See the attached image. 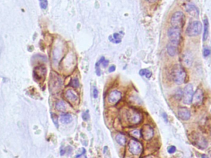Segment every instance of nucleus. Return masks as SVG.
<instances>
[{"label": "nucleus", "instance_id": "f257e3e1", "mask_svg": "<svg viewBox=\"0 0 211 158\" xmlns=\"http://www.w3.org/2000/svg\"><path fill=\"white\" fill-rule=\"evenodd\" d=\"M172 75L175 83L177 85H181L184 83L186 74L182 66L177 64L172 69Z\"/></svg>", "mask_w": 211, "mask_h": 158}, {"label": "nucleus", "instance_id": "f03ea898", "mask_svg": "<svg viewBox=\"0 0 211 158\" xmlns=\"http://www.w3.org/2000/svg\"><path fill=\"white\" fill-rule=\"evenodd\" d=\"M170 22L173 27L181 29L185 23V16L184 14L181 11L175 12L171 17Z\"/></svg>", "mask_w": 211, "mask_h": 158}, {"label": "nucleus", "instance_id": "7ed1b4c3", "mask_svg": "<svg viewBox=\"0 0 211 158\" xmlns=\"http://www.w3.org/2000/svg\"><path fill=\"white\" fill-rule=\"evenodd\" d=\"M202 27V24L198 20L191 22L186 29V35L189 37H196L199 35L201 33Z\"/></svg>", "mask_w": 211, "mask_h": 158}, {"label": "nucleus", "instance_id": "20e7f679", "mask_svg": "<svg viewBox=\"0 0 211 158\" xmlns=\"http://www.w3.org/2000/svg\"><path fill=\"white\" fill-rule=\"evenodd\" d=\"M127 119L131 124L136 125L141 122L142 120V115L138 111L130 109L127 112Z\"/></svg>", "mask_w": 211, "mask_h": 158}, {"label": "nucleus", "instance_id": "39448f33", "mask_svg": "<svg viewBox=\"0 0 211 158\" xmlns=\"http://www.w3.org/2000/svg\"><path fill=\"white\" fill-rule=\"evenodd\" d=\"M168 36L171 43L178 45L181 39V31L180 29L171 27L168 30Z\"/></svg>", "mask_w": 211, "mask_h": 158}, {"label": "nucleus", "instance_id": "423d86ee", "mask_svg": "<svg viewBox=\"0 0 211 158\" xmlns=\"http://www.w3.org/2000/svg\"><path fill=\"white\" fill-rule=\"evenodd\" d=\"M193 88L191 84H188L185 89L183 94V101L186 105H190L192 102V98L193 96Z\"/></svg>", "mask_w": 211, "mask_h": 158}, {"label": "nucleus", "instance_id": "0eeeda50", "mask_svg": "<svg viewBox=\"0 0 211 158\" xmlns=\"http://www.w3.org/2000/svg\"><path fill=\"white\" fill-rule=\"evenodd\" d=\"M128 147L130 153L134 155H140L141 153L143 148L141 144L135 139H132L130 140Z\"/></svg>", "mask_w": 211, "mask_h": 158}, {"label": "nucleus", "instance_id": "6e6552de", "mask_svg": "<svg viewBox=\"0 0 211 158\" xmlns=\"http://www.w3.org/2000/svg\"><path fill=\"white\" fill-rule=\"evenodd\" d=\"M141 137L145 140H151L154 136V130L150 125H145L140 130Z\"/></svg>", "mask_w": 211, "mask_h": 158}, {"label": "nucleus", "instance_id": "1a4fd4ad", "mask_svg": "<svg viewBox=\"0 0 211 158\" xmlns=\"http://www.w3.org/2000/svg\"><path fill=\"white\" fill-rule=\"evenodd\" d=\"M107 98L110 103L115 105L121 100L122 93L118 90H113L109 94Z\"/></svg>", "mask_w": 211, "mask_h": 158}, {"label": "nucleus", "instance_id": "9d476101", "mask_svg": "<svg viewBox=\"0 0 211 158\" xmlns=\"http://www.w3.org/2000/svg\"><path fill=\"white\" fill-rule=\"evenodd\" d=\"M203 93L201 89L198 88L196 92L193 94L192 102L193 104L196 106H200L203 103Z\"/></svg>", "mask_w": 211, "mask_h": 158}, {"label": "nucleus", "instance_id": "9b49d317", "mask_svg": "<svg viewBox=\"0 0 211 158\" xmlns=\"http://www.w3.org/2000/svg\"><path fill=\"white\" fill-rule=\"evenodd\" d=\"M186 11L191 16L197 17L199 16V10L198 7L192 2H187L185 5Z\"/></svg>", "mask_w": 211, "mask_h": 158}, {"label": "nucleus", "instance_id": "f8f14e48", "mask_svg": "<svg viewBox=\"0 0 211 158\" xmlns=\"http://www.w3.org/2000/svg\"><path fill=\"white\" fill-rule=\"evenodd\" d=\"M178 115L182 120H188L191 117V112L188 108L182 107L178 109Z\"/></svg>", "mask_w": 211, "mask_h": 158}, {"label": "nucleus", "instance_id": "ddd939ff", "mask_svg": "<svg viewBox=\"0 0 211 158\" xmlns=\"http://www.w3.org/2000/svg\"><path fill=\"white\" fill-rule=\"evenodd\" d=\"M183 61L184 64L186 66H187V67L191 66L192 63H193V61L192 53L189 51H188V52L186 51L183 54Z\"/></svg>", "mask_w": 211, "mask_h": 158}, {"label": "nucleus", "instance_id": "4468645a", "mask_svg": "<svg viewBox=\"0 0 211 158\" xmlns=\"http://www.w3.org/2000/svg\"><path fill=\"white\" fill-rule=\"evenodd\" d=\"M178 45L177 44L170 42L167 47V52L170 56H174L178 53Z\"/></svg>", "mask_w": 211, "mask_h": 158}, {"label": "nucleus", "instance_id": "2eb2a0df", "mask_svg": "<svg viewBox=\"0 0 211 158\" xmlns=\"http://www.w3.org/2000/svg\"><path fill=\"white\" fill-rule=\"evenodd\" d=\"M72 116L70 114H64L61 115L60 122L63 124H67L72 121Z\"/></svg>", "mask_w": 211, "mask_h": 158}, {"label": "nucleus", "instance_id": "dca6fc26", "mask_svg": "<svg viewBox=\"0 0 211 158\" xmlns=\"http://www.w3.org/2000/svg\"><path fill=\"white\" fill-rule=\"evenodd\" d=\"M45 72H46V70H45V68L38 67V68L35 69L34 74H35L36 79H40L44 76V75L45 74Z\"/></svg>", "mask_w": 211, "mask_h": 158}, {"label": "nucleus", "instance_id": "f3484780", "mask_svg": "<svg viewBox=\"0 0 211 158\" xmlns=\"http://www.w3.org/2000/svg\"><path fill=\"white\" fill-rule=\"evenodd\" d=\"M209 35V22L207 18L204 20V34H203V40L206 41L208 39Z\"/></svg>", "mask_w": 211, "mask_h": 158}, {"label": "nucleus", "instance_id": "a211bd4d", "mask_svg": "<svg viewBox=\"0 0 211 158\" xmlns=\"http://www.w3.org/2000/svg\"><path fill=\"white\" fill-rule=\"evenodd\" d=\"M115 140L121 146H124L127 142L125 136L122 133L117 134L115 137Z\"/></svg>", "mask_w": 211, "mask_h": 158}, {"label": "nucleus", "instance_id": "6ab92c4d", "mask_svg": "<svg viewBox=\"0 0 211 158\" xmlns=\"http://www.w3.org/2000/svg\"><path fill=\"white\" fill-rule=\"evenodd\" d=\"M65 97L69 100L71 102H75L77 100V95L74 93L73 90H69L66 92Z\"/></svg>", "mask_w": 211, "mask_h": 158}, {"label": "nucleus", "instance_id": "aec40b11", "mask_svg": "<svg viewBox=\"0 0 211 158\" xmlns=\"http://www.w3.org/2000/svg\"><path fill=\"white\" fill-rule=\"evenodd\" d=\"M109 41L114 43H119L121 42V36L118 33L114 34L113 36L109 37Z\"/></svg>", "mask_w": 211, "mask_h": 158}, {"label": "nucleus", "instance_id": "412c9836", "mask_svg": "<svg viewBox=\"0 0 211 158\" xmlns=\"http://www.w3.org/2000/svg\"><path fill=\"white\" fill-rule=\"evenodd\" d=\"M56 109L61 112H65L67 109L66 103L64 101H59L56 103Z\"/></svg>", "mask_w": 211, "mask_h": 158}, {"label": "nucleus", "instance_id": "4be33fe9", "mask_svg": "<svg viewBox=\"0 0 211 158\" xmlns=\"http://www.w3.org/2000/svg\"><path fill=\"white\" fill-rule=\"evenodd\" d=\"M139 74L141 76H145L147 79H150L152 76V72L148 69H141L140 70Z\"/></svg>", "mask_w": 211, "mask_h": 158}, {"label": "nucleus", "instance_id": "5701e85b", "mask_svg": "<svg viewBox=\"0 0 211 158\" xmlns=\"http://www.w3.org/2000/svg\"><path fill=\"white\" fill-rule=\"evenodd\" d=\"M130 135L133 137L134 138H137V139H139L141 136V133H140V131L138 130H134L133 131H132L130 133Z\"/></svg>", "mask_w": 211, "mask_h": 158}, {"label": "nucleus", "instance_id": "b1692460", "mask_svg": "<svg viewBox=\"0 0 211 158\" xmlns=\"http://www.w3.org/2000/svg\"><path fill=\"white\" fill-rule=\"evenodd\" d=\"M70 85L72 87H73L74 88H78L79 87V85H80L79 81L78 79L75 78V79H72V80L70 82Z\"/></svg>", "mask_w": 211, "mask_h": 158}, {"label": "nucleus", "instance_id": "393cba45", "mask_svg": "<svg viewBox=\"0 0 211 158\" xmlns=\"http://www.w3.org/2000/svg\"><path fill=\"white\" fill-rule=\"evenodd\" d=\"M39 1L41 7L43 9H46L48 6V1L47 0H39Z\"/></svg>", "mask_w": 211, "mask_h": 158}, {"label": "nucleus", "instance_id": "a878e982", "mask_svg": "<svg viewBox=\"0 0 211 158\" xmlns=\"http://www.w3.org/2000/svg\"><path fill=\"white\" fill-rule=\"evenodd\" d=\"M52 119H53V122H54L55 125L57 127H58V119H57V116L56 114L52 113Z\"/></svg>", "mask_w": 211, "mask_h": 158}, {"label": "nucleus", "instance_id": "bb28decb", "mask_svg": "<svg viewBox=\"0 0 211 158\" xmlns=\"http://www.w3.org/2000/svg\"><path fill=\"white\" fill-rule=\"evenodd\" d=\"M76 158H87L86 156V150L83 148V152L80 155H78L75 156Z\"/></svg>", "mask_w": 211, "mask_h": 158}, {"label": "nucleus", "instance_id": "cd10ccee", "mask_svg": "<svg viewBox=\"0 0 211 158\" xmlns=\"http://www.w3.org/2000/svg\"><path fill=\"white\" fill-rule=\"evenodd\" d=\"M82 118L84 120H88L90 118V115H89V113H88V111H87L85 112H84L83 114H82Z\"/></svg>", "mask_w": 211, "mask_h": 158}, {"label": "nucleus", "instance_id": "c85d7f7f", "mask_svg": "<svg viewBox=\"0 0 211 158\" xmlns=\"http://www.w3.org/2000/svg\"><path fill=\"white\" fill-rule=\"evenodd\" d=\"M168 153L170 154H173L176 151V147L174 146H171L168 148Z\"/></svg>", "mask_w": 211, "mask_h": 158}, {"label": "nucleus", "instance_id": "c756f323", "mask_svg": "<svg viewBox=\"0 0 211 158\" xmlns=\"http://www.w3.org/2000/svg\"><path fill=\"white\" fill-rule=\"evenodd\" d=\"M211 51L210 49H209V48H204V51H203L204 56H205V57L209 56L211 54Z\"/></svg>", "mask_w": 211, "mask_h": 158}, {"label": "nucleus", "instance_id": "7c9ffc66", "mask_svg": "<svg viewBox=\"0 0 211 158\" xmlns=\"http://www.w3.org/2000/svg\"><path fill=\"white\" fill-rule=\"evenodd\" d=\"M183 92L180 90H179L178 91H177V93H176V96H177V98H182V97L183 96Z\"/></svg>", "mask_w": 211, "mask_h": 158}, {"label": "nucleus", "instance_id": "2f4dec72", "mask_svg": "<svg viewBox=\"0 0 211 158\" xmlns=\"http://www.w3.org/2000/svg\"><path fill=\"white\" fill-rule=\"evenodd\" d=\"M101 64H102L103 67L104 68H106V67L108 65V64H109V61H108V60H106V59H105V60L101 62Z\"/></svg>", "mask_w": 211, "mask_h": 158}, {"label": "nucleus", "instance_id": "473e14b6", "mask_svg": "<svg viewBox=\"0 0 211 158\" xmlns=\"http://www.w3.org/2000/svg\"><path fill=\"white\" fill-rule=\"evenodd\" d=\"M98 90L95 88L93 90V97L95 98H98Z\"/></svg>", "mask_w": 211, "mask_h": 158}, {"label": "nucleus", "instance_id": "72a5a7b5", "mask_svg": "<svg viewBox=\"0 0 211 158\" xmlns=\"http://www.w3.org/2000/svg\"><path fill=\"white\" fill-rule=\"evenodd\" d=\"M115 70V65H111L109 68V72H113Z\"/></svg>", "mask_w": 211, "mask_h": 158}, {"label": "nucleus", "instance_id": "f704fd0d", "mask_svg": "<svg viewBox=\"0 0 211 158\" xmlns=\"http://www.w3.org/2000/svg\"><path fill=\"white\" fill-rule=\"evenodd\" d=\"M60 153H61V156H63V155L65 153V150H64L63 148H61V151H60Z\"/></svg>", "mask_w": 211, "mask_h": 158}, {"label": "nucleus", "instance_id": "c9c22d12", "mask_svg": "<svg viewBox=\"0 0 211 158\" xmlns=\"http://www.w3.org/2000/svg\"><path fill=\"white\" fill-rule=\"evenodd\" d=\"M162 115H163V117L164 118V120H165V122H167V116L166 114H165V113H164Z\"/></svg>", "mask_w": 211, "mask_h": 158}, {"label": "nucleus", "instance_id": "e433bc0d", "mask_svg": "<svg viewBox=\"0 0 211 158\" xmlns=\"http://www.w3.org/2000/svg\"><path fill=\"white\" fill-rule=\"evenodd\" d=\"M146 1H148V2H151V3H152V2H156L157 0H146Z\"/></svg>", "mask_w": 211, "mask_h": 158}, {"label": "nucleus", "instance_id": "4c0bfd02", "mask_svg": "<svg viewBox=\"0 0 211 158\" xmlns=\"http://www.w3.org/2000/svg\"><path fill=\"white\" fill-rule=\"evenodd\" d=\"M201 158H208V156L207 155H202V157H201Z\"/></svg>", "mask_w": 211, "mask_h": 158}]
</instances>
